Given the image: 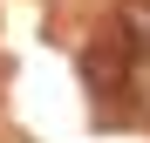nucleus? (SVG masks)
Wrapping results in <instances>:
<instances>
[{
  "instance_id": "1",
  "label": "nucleus",
  "mask_w": 150,
  "mask_h": 143,
  "mask_svg": "<svg viewBox=\"0 0 150 143\" xmlns=\"http://www.w3.org/2000/svg\"><path fill=\"white\" fill-rule=\"evenodd\" d=\"M109 41H116L130 61H150V0H116V14H109Z\"/></svg>"
},
{
  "instance_id": "2",
  "label": "nucleus",
  "mask_w": 150,
  "mask_h": 143,
  "mask_svg": "<svg viewBox=\"0 0 150 143\" xmlns=\"http://www.w3.org/2000/svg\"><path fill=\"white\" fill-rule=\"evenodd\" d=\"M123 68H130V55H123L116 41H103V48L82 55V82H89L96 95H116V89H123Z\"/></svg>"
}]
</instances>
